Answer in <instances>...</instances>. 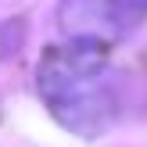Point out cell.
Instances as JSON below:
<instances>
[{
    "mask_svg": "<svg viewBox=\"0 0 147 147\" xmlns=\"http://www.w3.org/2000/svg\"><path fill=\"white\" fill-rule=\"evenodd\" d=\"M40 93L68 129L100 133L111 119L100 43L72 40L68 47H54L40 61Z\"/></svg>",
    "mask_w": 147,
    "mask_h": 147,
    "instance_id": "obj_1",
    "label": "cell"
},
{
    "mask_svg": "<svg viewBox=\"0 0 147 147\" xmlns=\"http://www.w3.org/2000/svg\"><path fill=\"white\" fill-rule=\"evenodd\" d=\"M140 14L144 11L133 7L129 0H65L61 4V29L72 40L108 43L119 32H126Z\"/></svg>",
    "mask_w": 147,
    "mask_h": 147,
    "instance_id": "obj_2",
    "label": "cell"
}]
</instances>
